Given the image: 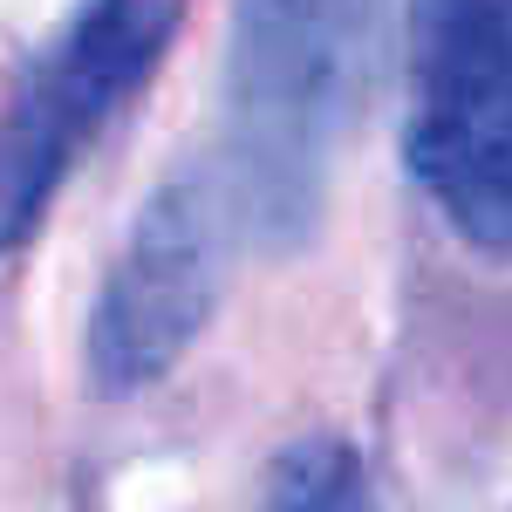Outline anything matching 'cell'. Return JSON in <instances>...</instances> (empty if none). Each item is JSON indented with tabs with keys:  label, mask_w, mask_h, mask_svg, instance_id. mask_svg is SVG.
Here are the masks:
<instances>
[{
	"label": "cell",
	"mask_w": 512,
	"mask_h": 512,
	"mask_svg": "<svg viewBox=\"0 0 512 512\" xmlns=\"http://www.w3.org/2000/svg\"><path fill=\"white\" fill-rule=\"evenodd\" d=\"M383 0H233L226 164L212 171L239 226L301 239L376 76Z\"/></svg>",
	"instance_id": "6da1fadb"
},
{
	"label": "cell",
	"mask_w": 512,
	"mask_h": 512,
	"mask_svg": "<svg viewBox=\"0 0 512 512\" xmlns=\"http://www.w3.org/2000/svg\"><path fill=\"white\" fill-rule=\"evenodd\" d=\"M403 158L451 233L512 260V0H410Z\"/></svg>",
	"instance_id": "7a4b0ae2"
},
{
	"label": "cell",
	"mask_w": 512,
	"mask_h": 512,
	"mask_svg": "<svg viewBox=\"0 0 512 512\" xmlns=\"http://www.w3.org/2000/svg\"><path fill=\"white\" fill-rule=\"evenodd\" d=\"M185 0H82L62 41L0 103V253L41 219V205L89 151V137L151 76Z\"/></svg>",
	"instance_id": "3957f363"
},
{
	"label": "cell",
	"mask_w": 512,
	"mask_h": 512,
	"mask_svg": "<svg viewBox=\"0 0 512 512\" xmlns=\"http://www.w3.org/2000/svg\"><path fill=\"white\" fill-rule=\"evenodd\" d=\"M233 226L239 219L212 171H185L164 192H151L96 294L89 362L103 390H137L192 349V335L219 301Z\"/></svg>",
	"instance_id": "277c9868"
},
{
	"label": "cell",
	"mask_w": 512,
	"mask_h": 512,
	"mask_svg": "<svg viewBox=\"0 0 512 512\" xmlns=\"http://www.w3.org/2000/svg\"><path fill=\"white\" fill-rule=\"evenodd\" d=\"M253 512H376V506H369L362 458L342 437H301L267 465Z\"/></svg>",
	"instance_id": "5b68a950"
}]
</instances>
